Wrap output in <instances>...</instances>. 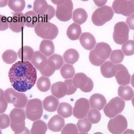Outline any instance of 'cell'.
<instances>
[{"label":"cell","instance_id":"f35d334b","mask_svg":"<svg viewBox=\"0 0 134 134\" xmlns=\"http://www.w3.org/2000/svg\"><path fill=\"white\" fill-rule=\"evenodd\" d=\"M77 128L80 132H88L91 129L92 123H91L87 118L80 119L76 124Z\"/></svg>","mask_w":134,"mask_h":134},{"label":"cell","instance_id":"277c9868","mask_svg":"<svg viewBox=\"0 0 134 134\" xmlns=\"http://www.w3.org/2000/svg\"><path fill=\"white\" fill-rule=\"evenodd\" d=\"M10 127L15 133L23 132L25 128L26 113L24 109L19 108L13 109L9 113Z\"/></svg>","mask_w":134,"mask_h":134},{"label":"cell","instance_id":"94428289","mask_svg":"<svg viewBox=\"0 0 134 134\" xmlns=\"http://www.w3.org/2000/svg\"><path fill=\"white\" fill-rule=\"evenodd\" d=\"M78 134H88V133H87L86 132H80V133H78Z\"/></svg>","mask_w":134,"mask_h":134},{"label":"cell","instance_id":"d6986e66","mask_svg":"<svg viewBox=\"0 0 134 134\" xmlns=\"http://www.w3.org/2000/svg\"><path fill=\"white\" fill-rule=\"evenodd\" d=\"M79 39L81 46L87 50H92L96 46L95 38L90 32L82 33Z\"/></svg>","mask_w":134,"mask_h":134},{"label":"cell","instance_id":"d6a6232c","mask_svg":"<svg viewBox=\"0 0 134 134\" xmlns=\"http://www.w3.org/2000/svg\"><path fill=\"white\" fill-rule=\"evenodd\" d=\"M118 95L123 100H130L134 96V92L129 86H120L118 89Z\"/></svg>","mask_w":134,"mask_h":134},{"label":"cell","instance_id":"e7e4bbea","mask_svg":"<svg viewBox=\"0 0 134 134\" xmlns=\"http://www.w3.org/2000/svg\"><path fill=\"white\" fill-rule=\"evenodd\" d=\"M130 1H132L133 3H134V0H130Z\"/></svg>","mask_w":134,"mask_h":134},{"label":"cell","instance_id":"5b68a950","mask_svg":"<svg viewBox=\"0 0 134 134\" xmlns=\"http://www.w3.org/2000/svg\"><path fill=\"white\" fill-rule=\"evenodd\" d=\"M114 13L111 7L104 5L96 9L92 15V23L97 26L104 25L113 17Z\"/></svg>","mask_w":134,"mask_h":134},{"label":"cell","instance_id":"f1b7e54d","mask_svg":"<svg viewBox=\"0 0 134 134\" xmlns=\"http://www.w3.org/2000/svg\"><path fill=\"white\" fill-rule=\"evenodd\" d=\"M88 15L85 10L82 8L75 9L72 14V19L75 23L82 25L84 23L87 18Z\"/></svg>","mask_w":134,"mask_h":134},{"label":"cell","instance_id":"603a6c76","mask_svg":"<svg viewBox=\"0 0 134 134\" xmlns=\"http://www.w3.org/2000/svg\"><path fill=\"white\" fill-rule=\"evenodd\" d=\"M59 105V101L57 98L53 95L47 96L43 100L42 105L44 110L49 112L55 111Z\"/></svg>","mask_w":134,"mask_h":134},{"label":"cell","instance_id":"9a60e30c","mask_svg":"<svg viewBox=\"0 0 134 134\" xmlns=\"http://www.w3.org/2000/svg\"><path fill=\"white\" fill-rule=\"evenodd\" d=\"M9 27L13 32L18 33L23 31L25 26V15L21 12L15 13L9 18Z\"/></svg>","mask_w":134,"mask_h":134},{"label":"cell","instance_id":"f5cc1de1","mask_svg":"<svg viewBox=\"0 0 134 134\" xmlns=\"http://www.w3.org/2000/svg\"><path fill=\"white\" fill-rule=\"evenodd\" d=\"M51 1L52 2V3L58 6L64 3L65 0H51Z\"/></svg>","mask_w":134,"mask_h":134},{"label":"cell","instance_id":"11a10c76","mask_svg":"<svg viewBox=\"0 0 134 134\" xmlns=\"http://www.w3.org/2000/svg\"><path fill=\"white\" fill-rule=\"evenodd\" d=\"M122 134H134V130L131 129H126Z\"/></svg>","mask_w":134,"mask_h":134},{"label":"cell","instance_id":"ba28073f","mask_svg":"<svg viewBox=\"0 0 134 134\" xmlns=\"http://www.w3.org/2000/svg\"><path fill=\"white\" fill-rule=\"evenodd\" d=\"M125 106V101L119 97H115L106 104L103 110L105 115L109 118H113L121 113Z\"/></svg>","mask_w":134,"mask_h":134},{"label":"cell","instance_id":"e0dca14e","mask_svg":"<svg viewBox=\"0 0 134 134\" xmlns=\"http://www.w3.org/2000/svg\"><path fill=\"white\" fill-rule=\"evenodd\" d=\"M68 88L64 82H57L52 84L51 87V92L53 96L57 98L64 97L68 93Z\"/></svg>","mask_w":134,"mask_h":134},{"label":"cell","instance_id":"ac0fdd59","mask_svg":"<svg viewBox=\"0 0 134 134\" xmlns=\"http://www.w3.org/2000/svg\"><path fill=\"white\" fill-rule=\"evenodd\" d=\"M34 67L39 71L43 69L47 65L48 59L40 51L34 52V55L30 61Z\"/></svg>","mask_w":134,"mask_h":134},{"label":"cell","instance_id":"c3c4849f","mask_svg":"<svg viewBox=\"0 0 134 134\" xmlns=\"http://www.w3.org/2000/svg\"><path fill=\"white\" fill-rule=\"evenodd\" d=\"M64 82L68 86V91L67 93V95H70L73 94L77 90V88L74 86L72 83V79H68L65 80Z\"/></svg>","mask_w":134,"mask_h":134},{"label":"cell","instance_id":"9f6ffc18","mask_svg":"<svg viewBox=\"0 0 134 134\" xmlns=\"http://www.w3.org/2000/svg\"><path fill=\"white\" fill-rule=\"evenodd\" d=\"M15 134H30V132L29 131V130L26 127L25 130L21 133H15Z\"/></svg>","mask_w":134,"mask_h":134},{"label":"cell","instance_id":"8992f818","mask_svg":"<svg viewBox=\"0 0 134 134\" xmlns=\"http://www.w3.org/2000/svg\"><path fill=\"white\" fill-rule=\"evenodd\" d=\"M41 100L38 98L29 100L26 106V115L31 121L40 119L43 114V107Z\"/></svg>","mask_w":134,"mask_h":134},{"label":"cell","instance_id":"6125c7cd","mask_svg":"<svg viewBox=\"0 0 134 134\" xmlns=\"http://www.w3.org/2000/svg\"><path fill=\"white\" fill-rule=\"evenodd\" d=\"M82 1H84V2H86V1H88V0H81Z\"/></svg>","mask_w":134,"mask_h":134},{"label":"cell","instance_id":"ee69618b","mask_svg":"<svg viewBox=\"0 0 134 134\" xmlns=\"http://www.w3.org/2000/svg\"><path fill=\"white\" fill-rule=\"evenodd\" d=\"M10 125V117L5 114L0 115V129H4L8 127Z\"/></svg>","mask_w":134,"mask_h":134},{"label":"cell","instance_id":"b9f144b4","mask_svg":"<svg viewBox=\"0 0 134 134\" xmlns=\"http://www.w3.org/2000/svg\"><path fill=\"white\" fill-rule=\"evenodd\" d=\"M121 50L126 56H130L134 54V41L127 40L125 42L121 47Z\"/></svg>","mask_w":134,"mask_h":134},{"label":"cell","instance_id":"816d5d0a","mask_svg":"<svg viewBox=\"0 0 134 134\" xmlns=\"http://www.w3.org/2000/svg\"><path fill=\"white\" fill-rule=\"evenodd\" d=\"M95 5L98 7H102L106 4L107 0H93Z\"/></svg>","mask_w":134,"mask_h":134},{"label":"cell","instance_id":"5bb4252c","mask_svg":"<svg viewBox=\"0 0 134 134\" xmlns=\"http://www.w3.org/2000/svg\"><path fill=\"white\" fill-rule=\"evenodd\" d=\"M90 108L89 100L85 98H80L75 103L73 109V115L77 119H83L87 115Z\"/></svg>","mask_w":134,"mask_h":134},{"label":"cell","instance_id":"836d02e7","mask_svg":"<svg viewBox=\"0 0 134 134\" xmlns=\"http://www.w3.org/2000/svg\"><path fill=\"white\" fill-rule=\"evenodd\" d=\"M72 107L70 104L68 103L62 102L58 106L57 113L63 118H66L72 115Z\"/></svg>","mask_w":134,"mask_h":134},{"label":"cell","instance_id":"2e32d148","mask_svg":"<svg viewBox=\"0 0 134 134\" xmlns=\"http://www.w3.org/2000/svg\"><path fill=\"white\" fill-rule=\"evenodd\" d=\"M116 72L115 78L118 84L121 86H126L130 84V75L125 66L122 64H116Z\"/></svg>","mask_w":134,"mask_h":134},{"label":"cell","instance_id":"e575fe53","mask_svg":"<svg viewBox=\"0 0 134 134\" xmlns=\"http://www.w3.org/2000/svg\"><path fill=\"white\" fill-rule=\"evenodd\" d=\"M60 73L64 79H71L75 74V69L72 64H65L60 69Z\"/></svg>","mask_w":134,"mask_h":134},{"label":"cell","instance_id":"4316f807","mask_svg":"<svg viewBox=\"0 0 134 134\" xmlns=\"http://www.w3.org/2000/svg\"><path fill=\"white\" fill-rule=\"evenodd\" d=\"M48 7L49 5L46 0H35L33 11L39 17H42L47 12Z\"/></svg>","mask_w":134,"mask_h":134},{"label":"cell","instance_id":"681fc988","mask_svg":"<svg viewBox=\"0 0 134 134\" xmlns=\"http://www.w3.org/2000/svg\"><path fill=\"white\" fill-rule=\"evenodd\" d=\"M54 70L50 68L47 64L43 69L40 71V72L42 75L48 77L51 76L54 73Z\"/></svg>","mask_w":134,"mask_h":134},{"label":"cell","instance_id":"03108f58","mask_svg":"<svg viewBox=\"0 0 134 134\" xmlns=\"http://www.w3.org/2000/svg\"><path fill=\"white\" fill-rule=\"evenodd\" d=\"M133 39H134V35H133Z\"/></svg>","mask_w":134,"mask_h":134},{"label":"cell","instance_id":"7c38bea8","mask_svg":"<svg viewBox=\"0 0 134 134\" xmlns=\"http://www.w3.org/2000/svg\"><path fill=\"white\" fill-rule=\"evenodd\" d=\"M112 8L115 13L126 17L134 13V3L130 0H114Z\"/></svg>","mask_w":134,"mask_h":134},{"label":"cell","instance_id":"1f68e13d","mask_svg":"<svg viewBox=\"0 0 134 134\" xmlns=\"http://www.w3.org/2000/svg\"><path fill=\"white\" fill-rule=\"evenodd\" d=\"M24 15L25 17V26L29 28L35 27L39 21V16L32 10L26 12Z\"/></svg>","mask_w":134,"mask_h":134},{"label":"cell","instance_id":"d4e9b609","mask_svg":"<svg viewBox=\"0 0 134 134\" xmlns=\"http://www.w3.org/2000/svg\"><path fill=\"white\" fill-rule=\"evenodd\" d=\"M64 63L62 57L58 54H53L48 59L47 64L53 70H59Z\"/></svg>","mask_w":134,"mask_h":134},{"label":"cell","instance_id":"7bdbcfd3","mask_svg":"<svg viewBox=\"0 0 134 134\" xmlns=\"http://www.w3.org/2000/svg\"><path fill=\"white\" fill-rule=\"evenodd\" d=\"M77 126L72 123L65 125L61 130V134H78Z\"/></svg>","mask_w":134,"mask_h":134},{"label":"cell","instance_id":"d590c367","mask_svg":"<svg viewBox=\"0 0 134 134\" xmlns=\"http://www.w3.org/2000/svg\"><path fill=\"white\" fill-rule=\"evenodd\" d=\"M25 0H8V6L14 12H21L25 7Z\"/></svg>","mask_w":134,"mask_h":134},{"label":"cell","instance_id":"83f0119b","mask_svg":"<svg viewBox=\"0 0 134 134\" xmlns=\"http://www.w3.org/2000/svg\"><path fill=\"white\" fill-rule=\"evenodd\" d=\"M34 49L29 46H23L17 52L18 58L22 61H30L31 60L34 54Z\"/></svg>","mask_w":134,"mask_h":134},{"label":"cell","instance_id":"be15d7a7","mask_svg":"<svg viewBox=\"0 0 134 134\" xmlns=\"http://www.w3.org/2000/svg\"><path fill=\"white\" fill-rule=\"evenodd\" d=\"M0 134H2V131H1V130L0 129Z\"/></svg>","mask_w":134,"mask_h":134},{"label":"cell","instance_id":"f6af8a7d","mask_svg":"<svg viewBox=\"0 0 134 134\" xmlns=\"http://www.w3.org/2000/svg\"><path fill=\"white\" fill-rule=\"evenodd\" d=\"M8 103L5 97V92L0 88V114L4 113L7 108Z\"/></svg>","mask_w":134,"mask_h":134},{"label":"cell","instance_id":"7a4b0ae2","mask_svg":"<svg viewBox=\"0 0 134 134\" xmlns=\"http://www.w3.org/2000/svg\"><path fill=\"white\" fill-rule=\"evenodd\" d=\"M111 53V48L108 43L104 42H98L90 52V61L94 65L100 66L108 59Z\"/></svg>","mask_w":134,"mask_h":134},{"label":"cell","instance_id":"9c48e42d","mask_svg":"<svg viewBox=\"0 0 134 134\" xmlns=\"http://www.w3.org/2000/svg\"><path fill=\"white\" fill-rule=\"evenodd\" d=\"M129 28L128 25L124 21L117 23L114 28L113 39L118 44H122L126 42L129 38Z\"/></svg>","mask_w":134,"mask_h":134},{"label":"cell","instance_id":"91938a15","mask_svg":"<svg viewBox=\"0 0 134 134\" xmlns=\"http://www.w3.org/2000/svg\"><path fill=\"white\" fill-rule=\"evenodd\" d=\"M93 134H103V133H102V132H95V133H93Z\"/></svg>","mask_w":134,"mask_h":134},{"label":"cell","instance_id":"680465c9","mask_svg":"<svg viewBox=\"0 0 134 134\" xmlns=\"http://www.w3.org/2000/svg\"><path fill=\"white\" fill-rule=\"evenodd\" d=\"M131 102H132V104L133 105V106L134 107V96L133 97H132V100H131Z\"/></svg>","mask_w":134,"mask_h":134},{"label":"cell","instance_id":"3957f363","mask_svg":"<svg viewBox=\"0 0 134 134\" xmlns=\"http://www.w3.org/2000/svg\"><path fill=\"white\" fill-rule=\"evenodd\" d=\"M34 30L38 36L48 40H53L59 33L58 28L54 24L40 17Z\"/></svg>","mask_w":134,"mask_h":134},{"label":"cell","instance_id":"52a82bcc","mask_svg":"<svg viewBox=\"0 0 134 134\" xmlns=\"http://www.w3.org/2000/svg\"><path fill=\"white\" fill-rule=\"evenodd\" d=\"M5 97L8 103L13 104L16 108H23L27 103V97L25 94L17 92L14 89L8 88L5 91Z\"/></svg>","mask_w":134,"mask_h":134},{"label":"cell","instance_id":"7dc6e473","mask_svg":"<svg viewBox=\"0 0 134 134\" xmlns=\"http://www.w3.org/2000/svg\"><path fill=\"white\" fill-rule=\"evenodd\" d=\"M9 27L8 18L0 14V31H4Z\"/></svg>","mask_w":134,"mask_h":134},{"label":"cell","instance_id":"f907efd6","mask_svg":"<svg viewBox=\"0 0 134 134\" xmlns=\"http://www.w3.org/2000/svg\"><path fill=\"white\" fill-rule=\"evenodd\" d=\"M126 22L130 29L134 30V14H132L130 16L128 17Z\"/></svg>","mask_w":134,"mask_h":134},{"label":"cell","instance_id":"4dcf8cb0","mask_svg":"<svg viewBox=\"0 0 134 134\" xmlns=\"http://www.w3.org/2000/svg\"><path fill=\"white\" fill-rule=\"evenodd\" d=\"M48 127L46 123L42 120L34 121L30 130V134H46Z\"/></svg>","mask_w":134,"mask_h":134},{"label":"cell","instance_id":"4fadbf2b","mask_svg":"<svg viewBox=\"0 0 134 134\" xmlns=\"http://www.w3.org/2000/svg\"><path fill=\"white\" fill-rule=\"evenodd\" d=\"M73 4L71 0H65L64 3L57 6L55 16L61 21H67L72 17Z\"/></svg>","mask_w":134,"mask_h":134},{"label":"cell","instance_id":"bcb514c9","mask_svg":"<svg viewBox=\"0 0 134 134\" xmlns=\"http://www.w3.org/2000/svg\"><path fill=\"white\" fill-rule=\"evenodd\" d=\"M55 14V9L53 6L49 5V7L47 12L46 13V14L43 16L39 17L46 20H50L54 16Z\"/></svg>","mask_w":134,"mask_h":134},{"label":"cell","instance_id":"7402d4cb","mask_svg":"<svg viewBox=\"0 0 134 134\" xmlns=\"http://www.w3.org/2000/svg\"><path fill=\"white\" fill-rule=\"evenodd\" d=\"M116 72V64L111 61L107 60L100 65V72L106 78H111L115 76Z\"/></svg>","mask_w":134,"mask_h":134},{"label":"cell","instance_id":"60d3db41","mask_svg":"<svg viewBox=\"0 0 134 134\" xmlns=\"http://www.w3.org/2000/svg\"><path fill=\"white\" fill-rule=\"evenodd\" d=\"M124 58V54L120 49L113 50L110 56V60L115 64H119L121 63Z\"/></svg>","mask_w":134,"mask_h":134},{"label":"cell","instance_id":"f546056e","mask_svg":"<svg viewBox=\"0 0 134 134\" xmlns=\"http://www.w3.org/2000/svg\"><path fill=\"white\" fill-rule=\"evenodd\" d=\"M63 57L66 63L70 64H73L78 61L80 55L77 50L71 48L65 51Z\"/></svg>","mask_w":134,"mask_h":134},{"label":"cell","instance_id":"484cf974","mask_svg":"<svg viewBox=\"0 0 134 134\" xmlns=\"http://www.w3.org/2000/svg\"><path fill=\"white\" fill-rule=\"evenodd\" d=\"M39 50L46 57L50 56L54 52V43L51 40L44 39L40 44Z\"/></svg>","mask_w":134,"mask_h":134},{"label":"cell","instance_id":"74e56055","mask_svg":"<svg viewBox=\"0 0 134 134\" xmlns=\"http://www.w3.org/2000/svg\"><path fill=\"white\" fill-rule=\"evenodd\" d=\"M17 53L14 50L8 49L5 51L2 54V59L7 64L14 63L17 59Z\"/></svg>","mask_w":134,"mask_h":134},{"label":"cell","instance_id":"8fae6325","mask_svg":"<svg viewBox=\"0 0 134 134\" xmlns=\"http://www.w3.org/2000/svg\"><path fill=\"white\" fill-rule=\"evenodd\" d=\"M72 83L77 88L82 92L88 93L92 91L94 87L92 80L84 73H77L73 76Z\"/></svg>","mask_w":134,"mask_h":134},{"label":"cell","instance_id":"6f0895ef","mask_svg":"<svg viewBox=\"0 0 134 134\" xmlns=\"http://www.w3.org/2000/svg\"><path fill=\"white\" fill-rule=\"evenodd\" d=\"M131 84L133 87H134V73L131 76Z\"/></svg>","mask_w":134,"mask_h":134},{"label":"cell","instance_id":"db71d44e","mask_svg":"<svg viewBox=\"0 0 134 134\" xmlns=\"http://www.w3.org/2000/svg\"><path fill=\"white\" fill-rule=\"evenodd\" d=\"M8 0H0V7H4L8 5Z\"/></svg>","mask_w":134,"mask_h":134},{"label":"cell","instance_id":"6da1fadb","mask_svg":"<svg viewBox=\"0 0 134 134\" xmlns=\"http://www.w3.org/2000/svg\"><path fill=\"white\" fill-rule=\"evenodd\" d=\"M8 77L15 90L18 92H25L36 84L37 71L29 61H19L10 68Z\"/></svg>","mask_w":134,"mask_h":134},{"label":"cell","instance_id":"ab89813d","mask_svg":"<svg viewBox=\"0 0 134 134\" xmlns=\"http://www.w3.org/2000/svg\"><path fill=\"white\" fill-rule=\"evenodd\" d=\"M88 121L93 124L99 122L101 119V114L98 110L92 108L89 110L87 114Z\"/></svg>","mask_w":134,"mask_h":134},{"label":"cell","instance_id":"30bf717a","mask_svg":"<svg viewBox=\"0 0 134 134\" xmlns=\"http://www.w3.org/2000/svg\"><path fill=\"white\" fill-rule=\"evenodd\" d=\"M128 126L127 119L122 115H117L110 119L107 124V128L112 134H121Z\"/></svg>","mask_w":134,"mask_h":134},{"label":"cell","instance_id":"cb8c5ba5","mask_svg":"<svg viewBox=\"0 0 134 134\" xmlns=\"http://www.w3.org/2000/svg\"><path fill=\"white\" fill-rule=\"evenodd\" d=\"M82 34V30L80 25L76 23H72L68 28L66 35L71 40L79 39Z\"/></svg>","mask_w":134,"mask_h":134},{"label":"cell","instance_id":"8d00e7d4","mask_svg":"<svg viewBox=\"0 0 134 134\" xmlns=\"http://www.w3.org/2000/svg\"><path fill=\"white\" fill-rule=\"evenodd\" d=\"M51 82L50 79L46 76H42L38 79L37 82L38 89L42 92H47L50 88Z\"/></svg>","mask_w":134,"mask_h":134},{"label":"cell","instance_id":"44dd1931","mask_svg":"<svg viewBox=\"0 0 134 134\" xmlns=\"http://www.w3.org/2000/svg\"><path fill=\"white\" fill-rule=\"evenodd\" d=\"M65 125L64 118L59 115H55L50 118L48 123L49 130L54 132H59L62 130Z\"/></svg>","mask_w":134,"mask_h":134},{"label":"cell","instance_id":"ffe728a7","mask_svg":"<svg viewBox=\"0 0 134 134\" xmlns=\"http://www.w3.org/2000/svg\"><path fill=\"white\" fill-rule=\"evenodd\" d=\"M90 107L92 108L100 110L106 105L107 100L104 96L99 93L93 94L89 99Z\"/></svg>","mask_w":134,"mask_h":134}]
</instances>
